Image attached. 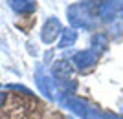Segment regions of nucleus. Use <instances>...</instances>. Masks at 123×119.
<instances>
[{"label": "nucleus", "instance_id": "obj_11", "mask_svg": "<svg viewBox=\"0 0 123 119\" xmlns=\"http://www.w3.org/2000/svg\"><path fill=\"white\" fill-rule=\"evenodd\" d=\"M7 90H15V92H20V93H26V95H31V90L22 86V84H7Z\"/></svg>", "mask_w": 123, "mask_h": 119}, {"label": "nucleus", "instance_id": "obj_13", "mask_svg": "<svg viewBox=\"0 0 123 119\" xmlns=\"http://www.w3.org/2000/svg\"><path fill=\"white\" fill-rule=\"evenodd\" d=\"M7 101V93H4V92H0V108L4 106V103Z\"/></svg>", "mask_w": 123, "mask_h": 119}, {"label": "nucleus", "instance_id": "obj_1", "mask_svg": "<svg viewBox=\"0 0 123 119\" xmlns=\"http://www.w3.org/2000/svg\"><path fill=\"white\" fill-rule=\"evenodd\" d=\"M94 11H98L96 2H75V4L68 6L66 18L70 22L72 29H77V28L86 29V28H90L94 22Z\"/></svg>", "mask_w": 123, "mask_h": 119}, {"label": "nucleus", "instance_id": "obj_10", "mask_svg": "<svg viewBox=\"0 0 123 119\" xmlns=\"http://www.w3.org/2000/svg\"><path fill=\"white\" fill-rule=\"evenodd\" d=\"M108 48V37L105 33H96L92 37V51H107Z\"/></svg>", "mask_w": 123, "mask_h": 119}, {"label": "nucleus", "instance_id": "obj_5", "mask_svg": "<svg viewBox=\"0 0 123 119\" xmlns=\"http://www.w3.org/2000/svg\"><path fill=\"white\" fill-rule=\"evenodd\" d=\"M51 77L55 79L59 84L68 83L70 77H72V64L68 61H64V59L53 62V66H51Z\"/></svg>", "mask_w": 123, "mask_h": 119}, {"label": "nucleus", "instance_id": "obj_8", "mask_svg": "<svg viewBox=\"0 0 123 119\" xmlns=\"http://www.w3.org/2000/svg\"><path fill=\"white\" fill-rule=\"evenodd\" d=\"M75 42H77V31L72 29V28H64L62 33H61V37H59L57 46H59V50H64V48L74 46Z\"/></svg>", "mask_w": 123, "mask_h": 119}, {"label": "nucleus", "instance_id": "obj_2", "mask_svg": "<svg viewBox=\"0 0 123 119\" xmlns=\"http://www.w3.org/2000/svg\"><path fill=\"white\" fill-rule=\"evenodd\" d=\"M35 83H37V88L39 92L44 93L48 99H57V86L51 79V73L48 72L44 64H37L35 66Z\"/></svg>", "mask_w": 123, "mask_h": 119}, {"label": "nucleus", "instance_id": "obj_6", "mask_svg": "<svg viewBox=\"0 0 123 119\" xmlns=\"http://www.w3.org/2000/svg\"><path fill=\"white\" fill-rule=\"evenodd\" d=\"M98 61V53H94L92 50H81L72 57V64L77 70H86V68L94 66Z\"/></svg>", "mask_w": 123, "mask_h": 119}, {"label": "nucleus", "instance_id": "obj_3", "mask_svg": "<svg viewBox=\"0 0 123 119\" xmlns=\"http://www.w3.org/2000/svg\"><path fill=\"white\" fill-rule=\"evenodd\" d=\"M61 33H62V26L59 22V18L57 17H50L41 29V40L44 44H53L55 40H59Z\"/></svg>", "mask_w": 123, "mask_h": 119}, {"label": "nucleus", "instance_id": "obj_7", "mask_svg": "<svg viewBox=\"0 0 123 119\" xmlns=\"http://www.w3.org/2000/svg\"><path fill=\"white\" fill-rule=\"evenodd\" d=\"M118 2H98V15L103 22L107 24H112L116 15H118Z\"/></svg>", "mask_w": 123, "mask_h": 119}, {"label": "nucleus", "instance_id": "obj_12", "mask_svg": "<svg viewBox=\"0 0 123 119\" xmlns=\"http://www.w3.org/2000/svg\"><path fill=\"white\" fill-rule=\"evenodd\" d=\"M105 119H123V115H116V114H108V112H105Z\"/></svg>", "mask_w": 123, "mask_h": 119}, {"label": "nucleus", "instance_id": "obj_9", "mask_svg": "<svg viewBox=\"0 0 123 119\" xmlns=\"http://www.w3.org/2000/svg\"><path fill=\"white\" fill-rule=\"evenodd\" d=\"M7 6L17 13H31L37 9V2L33 0H9Z\"/></svg>", "mask_w": 123, "mask_h": 119}, {"label": "nucleus", "instance_id": "obj_4", "mask_svg": "<svg viewBox=\"0 0 123 119\" xmlns=\"http://www.w3.org/2000/svg\"><path fill=\"white\" fill-rule=\"evenodd\" d=\"M61 106H62V108H66V110H70V112H74L77 117H81V119L86 117L88 110L92 108V104H88L85 99L74 97V95H66V97H62L61 99Z\"/></svg>", "mask_w": 123, "mask_h": 119}]
</instances>
